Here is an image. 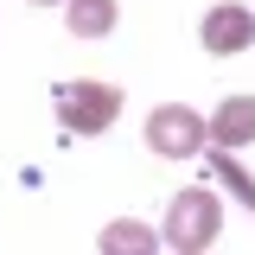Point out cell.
Instances as JSON below:
<instances>
[{"label":"cell","mask_w":255,"mask_h":255,"mask_svg":"<svg viewBox=\"0 0 255 255\" xmlns=\"http://www.w3.org/2000/svg\"><path fill=\"white\" fill-rule=\"evenodd\" d=\"M217 230H223V204H217V191L185 185L172 204H166L159 243H166V249H179V255H198V249H211V243H217Z\"/></svg>","instance_id":"obj_1"},{"label":"cell","mask_w":255,"mask_h":255,"mask_svg":"<svg viewBox=\"0 0 255 255\" xmlns=\"http://www.w3.org/2000/svg\"><path fill=\"white\" fill-rule=\"evenodd\" d=\"M255 140V96H223L217 115H211V147H249Z\"/></svg>","instance_id":"obj_5"},{"label":"cell","mask_w":255,"mask_h":255,"mask_svg":"<svg viewBox=\"0 0 255 255\" xmlns=\"http://www.w3.org/2000/svg\"><path fill=\"white\" fill-rule=\"evenodd\" d=\"M26 6H58V0H26Z\"/></svg>","instance_id":"obj_9"},{"label":"cell","mask_w":255,"mask_h":255,"mask_svg":"<svg viewBox=\"0 0 255 255\" xmlns=\"http://www.w3.org/2000/svg\"><path fill=\"white\" fill-rule=\"evenodd\" d=\"M198 45H204L211 58H236V51H249V45H255V13H249V6H236V0L211 6L204 26H198Z\"/></svg>","instance_id":"obj_4"},{"label":"cell","mask_w":255,"mask_h":255,"mask_svg":"<svg viewBox=\"0 0 255 255\" xmlns=\"http://www.w3.org/2000/svg\"><path fill=\"white\" fill-rule=\"evenodd\" d=\"M153 243H159V236L147 230V223H134V217H115L102 236H96L102 255H153Z\"/></svg>","instance_id":"obj_6"},{"label":"cell","mask_w":255,"mask_h":255,"mask_svg":"<svg viewBox=\"0 0 255 255\" xmlns=\"http://www.w3.org/2000/svg\"><path fill=\"white\" fill-rule=\"evenodd\" d=\"M147 147L159 159H191V153L211 147V122L198 109H185V102H159L153 115H147Z\"/></svg>","instance_id":"obj_3"},{"label":"cell","mask_w":255,"mask_h":255,"mask_svg":"<svg viewBox=\"0 0 255 255\" xmlns=\"http://www.w3.org/2000/svg\"><path fill=\"white\" fill-rule=\"evenodd\" d=\"M115 115H122V90L115 83H96V77L58 83V122L70 134H109Z\"/></svg>","instance_id":"obj_2"},{"label":"cell","mask_w":255,"mask_h":255,"mask_svg":"<svg viewBox=\"0 0 255 255\" xmlns=\"http://www.w3.org/2000/svg\"><path fill=\"white\" fill-rule=\"evenodd\" d=\"M64 19L77 38H109L115 32V0H64Z\"/></svg>","instance_id":"obj_7"},{"label":"cell","mask_w":255,"mask_h":255,"mask_svg":"<svg viewBox=\"0 0 255 255\" xmlns=\"http://www.w3.org/2000/svg\"><path fill=\"white\" fill-rule=\"evenodd\" d=\"M211 172L223 179V191H236V198H243V204L255 211V179L243 172V166H236V159H230V147H211Z\"/></svg>","instance_id":"obj_8"}]
</instances>
